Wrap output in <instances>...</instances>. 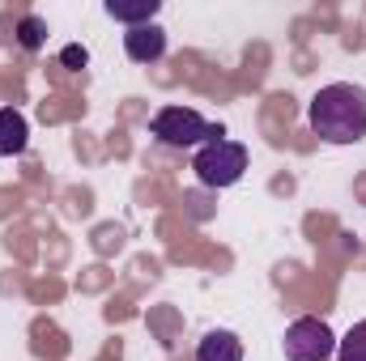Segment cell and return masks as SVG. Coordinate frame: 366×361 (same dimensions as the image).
<instances>
[{"mask_svg":"<svg viewBox=\"0 0 366 361\" xmlns=\"http://www.w3.org/2000/svg\"><path fill=\"white\" fill-rule=\"evenodd\" d=\"M311 132L328 145H358L366 136V86L332 81L311 98L307 106Z\"/></svg>","mask_w":366,"mask_h":361,"instance_id":"6da1fadb","label":"cell"},{"mask_svg":"<svg viewBox=\"0 0 366 361\" xmlns=\"http://www.w3.org/2000/svg\"><path fill=\"white\" fill-rule=\"evenodd\" d=\"M149 136H154L158 145H167V149H200V145L217 141L222 128H213V123H209L200 111H192V106H162V111H154V119H149Z\"/></svg>","mask_w":366,"mask_h":361,"instance_id":"7a4b0ae2","label":"cell"},{"mask_svg":"<svg viewBox=\"0 0 366 361\" xmlns=\"http://www.w3.org/2000/svg\"><path fill=\"white\" fill-rule=\"evenodd\" d=\"M192 171H196V179L204 187H234L243 179V171H247V145L230 141V136H217V141L196 149Z\"/></svg>","mask_w":366,"mask_h":361,"instance_id":"3957f363","label":"cell"},{"mask_svg":"<svg viewBox=\"0 0 366 361\" xmlns=\"http://www.w3.org/2000/svg\"><path fill=\"white\" fill-rule=\"evenodd\" d=\"M281 349H285V361H328L337 353V336L324 319L315 315H302L285 327L281 336Z\"/></svg>","mask_w":366,"mask_h":361,"instance_id":"277c9868","label":"cell"},{"mask_svg":"<svg viewBox=\"0 0 366 361\" xmlns=\"http://www.w3.org/2000/svg\"><path fill=\"white\" fill-rule=\"evenodd\" d=\"M124 51H128L132 64H154V60L167 56V30H162L158 21H149V26H132V30L124 34Z\"/></svg>","mask_w":366,"mask_h":361,"instance_id":"5b68a950","label":"cell"},{"mask_svg":"<svg viewBox=\"0 0 366 361\" xmlns=\"http://www.w3.org/2000/svg\"><path fill=\"white\" fill-rule=\"evenodd\" d=\"M196 361H243V340L226 327H213L200 336L196 345Z\"/></svg>","mask_w":366,"mask_h":361,"instance_id":"8992f818","label":"cell"},{"mask_svg":"<svg viewBox=\"0 0 366 361\" xmlns=\"http://www.w3.org/2000/svg\"><path fill=\"white\" fill-rule=\"evenodd\" d=\"M30 145V128L26 115L17 106H0V158H17Z\"/></svg>","mask_w":366,"mask_h":361,"instance_id":"52a82bcc","label":"cell"},{"mask_svg":"<svg viewBox=\"0 0 366 361\" xmlns=\"http://www.w3.org/2000/svg\"><path fill=\"white\" fill-rule=\"evenodd\" d=\"M107 17L124 21L128 30L132 26H149L158 17V0H107Z\"/></svg>","mask_w":366,"mask_h":361,"instance_id":"ba28073f","label":"cell"},{"mask_svg":"<svg viewBox=\"0 0 366 361\" xmlns=\"http://www.w3.org/2000/svg\"><path fill=\"white\" fill-rule=\"evenodd\" d=\"M337 361H366V319L337 340Z\"/></svg>","mask_w":366,"mask_h":361,"instance_id":"9c48e42d","label":"cell"},{"mask_svg":"<svg viewBox=\"0 0 366 361\" xmlns=\"http://www.w3.org/2000/svg\"><path fill=\"white\" fill-rule=\"evenodd\" d=\"M17 43H21L26 51H39V47L47 43V21H43L39 13H26V17L17 21Z\"/></svg>","mask_w":366,"mask_h":361,"instance_id":"30bf717a","label":"cell"},{"mask_svg":"<svg viewBox=\"0 0 366 361\" xmlns=\"http://www.w3.org/2000/svg\"><path fill=\"white\" fill-rule=\"evenodd\" d=\"M60 60H64V64H69V68H86V60H90V51H86V47H77V43H73V47H64V51H60Z\"/></svg>","mask_w":366,"mask_h":361,"instance_id":"8fae6325","label":"cell"}]
</instances>
